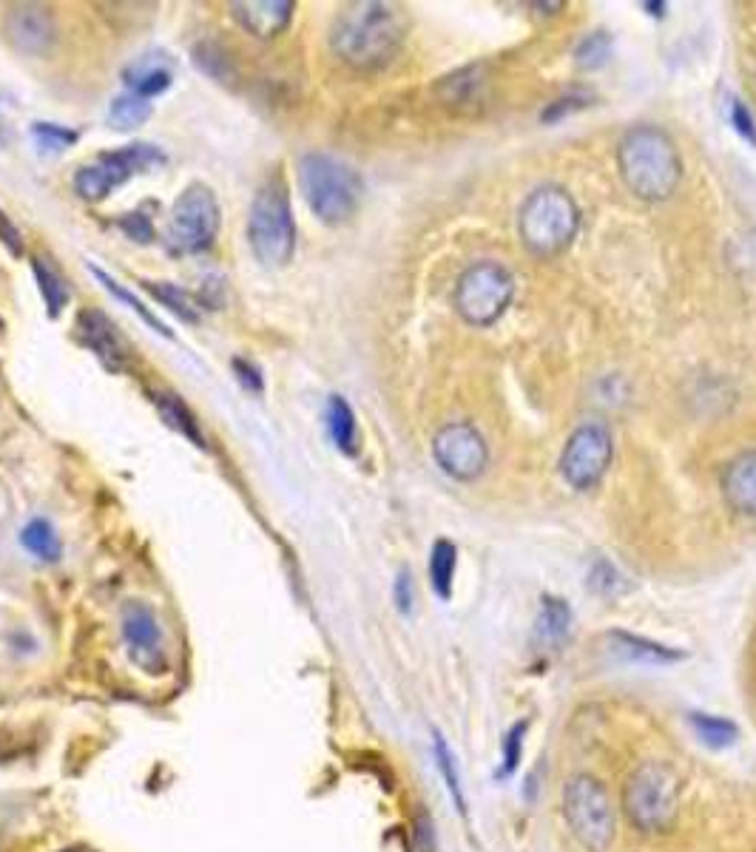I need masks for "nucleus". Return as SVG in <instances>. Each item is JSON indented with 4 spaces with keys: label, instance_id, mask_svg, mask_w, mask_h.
I'll return each mask as SVG.
<instances>
[{
    "label": "nucleus",
    "instance_id": "obj_28",
    "mask_svg": "<svg viewBox=\"0 0 756 852\" xmlns=\"http://www.w3.org/2000/svg\"><path fill=\"white\" fill-rule=\"evenodd\" d=\"M32 270H35L37 288H41V296H43V302H46V313L52 318H57L63 313V307H66L71 299L69 284H66V279H63V276L57 273V270L52 268L46 259L32 261Z\"/></svg>",
    "mask_w": 756,
    "mask_h": 852
},
{
    "label": "nucleus",
    "instance_id": "obj_21",
    "mask_svg": "<svg viewBox=\"0 0 756 852\" xmlns=\"http://www.w3.org/2000/svg\"><path fill=\"white\" fill-rule=\"evenodd\" d=\"M571 628V608L564 597H544L541 599V612H537L535 619V631H532V639H535L537 648H544V651H552L569 637Z\"/></svg>",
    "mask_w": 756,
    "mask_h": 852
},
{
    "label": "nucleus",
    "instance_id": "obj_37",
    "mask_svg": "<svg viewBox=\"0 0 756 852\" xmlns=\"http://www.w3.org/2000/svg\"><path fill=\"white\" fill-rule=\"evenodd\" d=\"M120 227H123L125 234L131 236V239H137L143 242V245H148V242L154 239V225L152 220L145 216V213H125L123 220H120Z\"/></svg>",
    "mask_w": 756,
    "mask_h": 852
},
{
    "label": "nucleus",
    "instance_id": "obj_16",
    "mask_svg": "<svg viewBox=\"0 0 756 852\" xmlns=\"http://www.w3.org/2000/svg\"><path fill=\"white\" fill-rule=\"evenodd\" d=\"M231 14L248 35L259 41L282 35L293 18V3L290 0H236L231 3Z\"/></svg>",
    "mask_w": 756,
    "mask_h": 852
},
{
    "label": "nucleus",
    "instance_id": "obj_17",
    "mask_svg": "<svg viewBox=\"0 0 756 852\" xmlns=\"http://www.w3.org/2000/svg\"><path fill=\"white\" fill-rule=\"evenodd\" d=\"M605 648L612 657L632 665H652V668H668L686 660V651L663 642H654L648 637H640L632 631H609L605 634Z\"/></svg>",
    "mask_w": 756,
    "mask_h": 852
},
{
    "label": "nucleus",
    "instance_id": "obj_41",
    "mask_svg": "<svg viewBox=\"0 0 756 852\" xmlns=\"http://www.w3.org/2000/svg\"><path fill=\"white\" fill-rule=\"evenodd\" d=\"M415 841H419L421 852H435L433 821H430L426 812H419V818H415Z\"/></svg>",
    "mask_w": 756,
    "mask_h": 852
},
{
    "label": "nucleus",
    "instance_id": "obj_3",
    "mask_svg": "<svg viewBox=\"0 0 756 852\" xmlns=\"http://www.w3.org/2000/svg\"><path fill=\"white\" fill-rule=\"evenodd\" d=\"M299 191L324 225H344L362 202V177L333 154H304L299 159Z\"/></svg>",
    "mask_w": 756,
    "mask_h": 852
},
{
    "label": "nucleus",
    "instance_id": "obj_14",
    "mask_svg": "<svg viewBox=\"0 0 756 852\" xmlns=\"http://www.w3.org/2000/svg\"><path fill=\"white\" fill-rule=\"evenodd\" d=\"M3 32L12 41V46L23 55L41 57L57 41V21L52 9L41 3H21L12 7L3 21Z\"/></svg>",
    "mask_w": 756,
    "mask_h": 852
},
{
    "label": "nucleus",
    "instance_id": "obj_43",
    "mask_svg": "<svg viewBox=\"0 0 756 852\" xmlns=\"http://www.w3.org/2000/svg\"><path fill=\"white\" fill-rule=\"evenodd\" d=\"M643 9H652V14H657V18H663V12H666V3H643Z\"/></svg>",
    "mask_w": 756,
    "mask_h": 852
},
{
    "label": "nucleus",
    "instance_id": "obj_26",
    "mask_svg": "<svg viewBox=\"0 0 756 852\" xmlns=\"http://www.w3.org/2000/svg\"><path fill=\"white\" fill-rule=\"evenodd\" d=\"M455 569H458V549L453 540H435L430 551V583L438 599L453 597Z\"/></svg>",
    "mask_w": 756,
    "mask_h": 852
},
{
    "label": "nucleus",
    "instance_id": "obj_11",
    "mask_svg": "<svg viewBox=\"0 0 756 852\" xmlns=\"http://www.w3.org/2000/svg\"><path fill=\"white\" fill-rule=\"evenodd\" d=\"M612 433L603 424H583L566 440L564 455H560V474L578 492L594 489L603 481L605 469L612 463Z\"/></svg>",
    "mask_w": 756,
    "mask_h": 852
},
{
    "label": "nucleus",
    "instance_id": "obj_31",
    "mask_svg": "<svg viewBox=\"0 0 756 852\" xmlns=\"http://www.w3.org/2000/svg\"><path fill=\"white\" fill-rule=\"evenodd\" d=\"M526 733H530V719H518V722L512 725L507 733H503L501 764H498V770H496L498 782H503V778H512L515 776V770L521 767L523 739H526Z\"/></svg>",
    "mask_w": 756,
    "mask_h": 852
},
{
    "label": "nucleus",
    "instance_id": "obj_8",
    "mask_svg": "<svg viewBox=\"0 0 756 852\" xmlns=\"http://www.w3.org/2000/svg\"><path fill=\"white\" fill-rule=\"evenodd\" d=\"M220 234V202L216 193L202 182H193L179 193L168 213L166 248L174 256L202 254Z\"/></svg>",
    "mask_w": 756,
    "mask_h": 852
},
{
    "label": "nucleus",
    "instance_id": "obj_2",
    "mask_svg": "<svg viewBox=\"0 0 756 852\" xmlns=\"http://www.w3.org/2000/svg\"><path fill=\"white\" fill-rule=\"evenodd\" d=\"M618 168L643 202H666L682 179L680 148L657 125H632L618 143Z\"/></svg>",
    "mask_w": 756,
    "mask_h": 852
},
{
    "label": "nucleus",
    "instance_id": "obj_44",
    "mask_svg": "<svg viewBox=\"0 0 756 852\" xmlns=\"http://www.w3.org/2000/svg\"><path fill=\"white\" fill-rule=\"evenodd\" d=\"M60 852H94V850H84V847H69V850H60Z\"/></svg>",
    "mask_w": 756,
    "mask_h": 852
},
{
    "label": "nucleus",
    "instance_id": "obj_33",
    "mask_svg": "<svg viewBox=\"0 0 756 852\" xmlns=\"http://www.w3.org/2000/svg\"><path fill=\"white\" fill-rule=\"evenodd\" d=\"M91 273H94L97 279H100V282H103V288L109 290L111 296H118L120 302H125V304H129L131 310H137V313H140V318H143L145 324H152L154 330H157V333H163V336H166V338H171V330H168L166 324L159 322V318L154 316V313H148V307H143V302H140V299H134V296H131L129 290H125L123 284L118 282V279H111V276L105 273V270H100V268H91Z\"/></svg>",
    "mask_w": 756,
    "mask_h": 852
},
{
    "label": "nucleus",
    "instance_id": "obj_7",
    "mask_svg": "<svg viewBox=\"0 0 756 852\" xmlns=\"http://www.w3.org/2000/svg\"><path fill=\"white\" fill-rule=\"evenodd\" d=\"M248 245L262 268H285L296 254V220L282 177L256 191L248 213Z\"/></svg>",
    "mask_w": 756,
    "mask_h": 852
},
{
    "label": "nucleus",
    "instance_id": "obj_9",
    "mask_svg": "<svg viewBox=\"0 0 756 852\" xmlns=\"http://www.w3.org/2000/svg\"><path fill=\"white\" fill-rule=\"evenodd\" d=\"M515 296V279L498 261H475L458 279L455 307L472 327H489L503 316Z\"/></svg>",
    "mask_w": 756,
    "mask_h": 852
},
{
    "label": "nucleus",
    "instance_id": "obj_13",
    "mask_svg": "<svg viewBox=\"0 0 756 852\" xmlns=\"http://www.w3.org/2000/svg\"><path fill=\"white\" fill-rule=\"evenodd\" d=\"M123 639L129 648L131 662L143 668L145 674H163L168 668L166 642L159 628L157 614L145 603L134 599L123 608Z\"/></svg>",
    "mask_w": 756,
    "mask_h": 852
},
{
    "label": "nucleus",
    "instance_id": "obj_32",
    "mask_svg": "<svg viewBox=\"0 0 756 852\" xmlns=\"http://www.w3.org/2000/svg\"><path fill=\"white\" fill-rule=\"evenodd\" d=\"M609 57H612V35L609 32H591L575 46V63L586 71L605 66Z\"/></svg>",
    "mask_w": 756,
    "mask_h": 852
},
{
    "label": "nucleus",
    "instance_id": "obj_34",
    "mask_svg": "<svg viewBox=\"0 0 756 852\" xmlns=\"http://www.w3.org/2000/svg\"><path fill=\"white\" fill-rule=\"evenodd\" d=\"M32 137H35V143L41 145V152L60 154L77 143V131L57 123H35L32 125Z\"/></svg>",
    "mask_w": 756,
    "mask_h": 852
},
{
    "label": "nucleus",
    "instance_id": "obj_20",
    "mask_svg": "<svg viewBox=\"0 0 756 852\" xmlns=\"http://www.w3.org/2000/svg\"><path fill=\"white\" fill-rule=\"evenodd\" d=\"M487 66H467L462 71H453L435 86L441 103L453 105V109H469V105L481 103L487 94Z\"/></svg>",
    "mask_w": 756,
    "mask_h": 852
},
{
    "label": "nucleus",
    "instance_id": "obj_19",
    "mask_svg": "<svg viewBox=\"0 0 756 852\" xmlns=\"http://www.w3.org/2000/svg\"><path fill=\"white\" fill-rule=\"evenodd\" d=\"M125 86H129L131 94L143 97V100H152V97H159L163 91H168L174 80L171 63L163 52H152V55H143L137 60L131 63L129 69H125Z\"/></svg>",
    "mask_w": 756,
    "mask_h": 852
},
{
    "label": "nucleus",
    "instance_id": "obj_40",
    "mask_svg": "<svg viewBox=\"0 0 756 852\" xmlns=\"http://www.w3.org/2000/svg\"><path fill=\"white\" fill-rule=\"evenodd\" d=\"M234 372H236V379H240V384L245 386V390H248V392H256V395H259V392L265 390L262 372H259V367L254 365V361H245V358H234Z\"/></svg>",
    "mask_w": 756,
    "mask_h": 852
},
{
    "label": "nucleus",
    "instance_id": "obj_35",
    "mask_svg": "<svg viewBox=\"0 0 756 852\" xmlns=\"http://www.w3.org/2000/svg\"><path fill=\"white\" fill-rule=\"evenodd\" d=\"M589 588L594 594H600V597H614V594L623 588V574H620L618 569H614L605 557H600V560H594L589 569Z\"/></svg>",
    "mask_w": 756,
    "mask_h": 852
},
{
    "label": "nucleus",
    "instance_id": "obj_36",
    "mask_svg": "<svg viewBox=\"0 0 756 852\" xmlns=\"http://www.w3.org/2000/svg\"><path fill=\"white\" fill-rule=\"evenodd\" d=\"M725 109H729V120L731 125H734V131L740 134L743 139H748L751 145H756V117H754V111L748 109V105L740 100V97L729 94V100H725Z\"/></svg>",
    "mask_w": 756,
    "mask_h": 852
},
{
    "label": "nucleus",
    "instance_id": "obj_6",
    "mask_svg": "<svg viewBox=\"0 0 756 852\" xmlns=\"http://www.w3.org/2000/svg\"><path fill=\"white\" fill-rule=\"evenodd\" d=\"M566 830L586 852H609L618 839V812L605 784L591 773H575L560 791Z\"/></svg>",
    "mask_w": 756,
    "mask_h": 852
},
{
    "label": "nucleus",
    "instance_id": "obj_1",
    "mask_svg": "<svg viewBox=\"0 0 756 852\" xmlns=\"http://www.w3.org/2000/svg\"><path fill=\"white\" fill-rule=\"evenodd\" d=\"M407 37V14L396 3L358 0L336 14L331 29L333 55L351 69L376 71L396 60Z\"/></svg>",
    "mask_w": 756,
    "mask_h": 852
},
{
    "label": "nucleus",
    "instance_id": "obj_29",
    "mask_svg": "<svg viewBox=\"0 0 756 852\" xmlns=\"http://www.w3.org/2000/svg\"><path fill=\"white\" fill-rule=\"evenodd\" d=\"M143 284L159 304H166V307L171 310L174 316H179L188 324L200 322L202 307L197 304V299H193L186 288H179V284H171V282H143Z\"/></svg>",
    "mask_w": 756,
    "mask_h": 852
},
{
    "label": "nucleus",
    "instance_id": "obj_42",
    "mask_svg": "<svg viewBox=\"0 0 756 852\" xmlns=\"http://www.w3.org/2000/svg\"><path fill=\"white\" fill-rule=\"evenodd\" d=\"M0 242L7 245L9 254L14 256H21L23 254V245H21V234H18V227L9 222V216L3 211H0Z\"/></svg>",
    "mask_w": 756,
    "mask_h": 852
},
{
    "label": "nucleus",
    "instance_id": "obj_30",
    "mask_svg": "<svg viewBox=\"0 0 756 852\" xmlns=\"http://www.w3.org/2000/svg\"><path fill=\"white\" fill-rule=\"evenodd\" d=\"M152 111H154L152 100H143V97L125 91V94H120L111 100L109 123L114 125L118 131H134V128H140V125L148 123Z\"/></svg>",
    "mask_w": 756,
    "mask_h": 852
},
{
    "label": "nucleus",
    "instance_id": "obj_39",
    "mask_svg": "<svg viewBox=\"0 0 756 852\" xmlns=\"http://www.w3.org/2000/svg\"><path fill=\"white\" fill-rule=\"evenodd\" d=\"M583 105H586V97L566 94V97H560V100H555V103L546 105L544 114H541V120H544V123H557V120L566 117L569 111H578V109H583Z\"/></svg>",
    "mask_w": 756,
    "mask_h": 852
},
{
    "label": "nucleus",
    "instance_id": "obj_10",
    "mask_svg": "<svg viewBox=\"0 0 756 852\" xmlns=\"http://www.w3.org/2000/svg\"><path fill=\"white\" fill-rule=\"evenodd\" d=\"M166 166V154L163 148L152 143H131L118 148V152H105L97 159H91L89 166H84L75 173V191L80 200L86 202H103L111 191H118L125 186L131 177L152 171V168Z\"/></svg>",
    "mask_w": 756,
    "mask_h": 852
},
{
    "label": "nucleus",
    "instance_id": "obj_24",
    "mask_svg": "<svg viewBox=\"0 0 756 852\" xmlns=\"http://www.w3.org/2000/svg\"><path fill=\"white\" fill-rule=\"evenodd\" d=\"M21 543L29 554H35L43 563H57L63 554L60 535H57V529L46 517H35V520H29L26 526H23Z\"/></svg>",
    "mask_w": 756,
    "mask_h": 852
},
{
    "label": "nucleus",
    "instance_id": "obj_12",
    "mask_svg": "<svg viewBox=\"0 0 756 852\" xmlns=\"http://www.w3.org/2000/svg\"><path fill=\"white\" fill-rule=\"evenodd\" d=\"M433 458L455 481H475L487 469L489 449L483 435L469 421L441 426L433 440Z\"/></svg>",
    "mask_w": 756,
    "mask_h": 852
},
{
    "label": "nucleus",
    "instance_id": "obj_4",
    "mask_svg": "<svg viewBox=\"0 0 756 852\" xmlns=\"http://www.w3.org/2000/svg\"><path fill=\"white\" fill-rule=\"evenodd\" d=\"M580 227V208L560 186H544L526 197L518 216L523 248L532 256L552 259L569 248Z\"/></svg>",
    "mask_w": 756,
    "mask_h": 852
},
{
    "label": "nucleus",
    "instance_id": "obj_25",
    "mask_svg": "<svg viewBox=\"0 0 756 852\" xmlns=\"http://www.w3.org/2000/svg\"><path fill=\"white\" fill-rule=\"evenodd\" d=\"M688 725H691V730L697 733V739L711 750L731 748V744L736 742V736H740V728H736L731 719L702 714V710H691V714H688Z\"/></svg>",
    "mask_w": 756,
    "mask_h": 852
},
{
    "label": "nucleus",
    "instance_id": "obj_5",
    "mask_svg": "<svg viewBox=\"0 0 756 852\" xmlns=\"http://www.w3.org/2000/svg\"><path fill=\"white\" fill-rule=\"evenodd\" d=\"M623 812L629 825L646 836H660L680 816V778L668 764L643 762L629 773L623 787Z\"/></svg>",
    "mask_w": 756,
    "mask_h": 852
},
{
    "label": "nucleus",
    "instance_id": "obj_15",
    "mask_svg": "<svg viewBox=\"0 0 756 852\" xmlns=\"http://www.w3.org/2000/svg\"><path fill=\"white\" fill-rule=\"evenodd\" d=\"M77 333L84 344L100 358V365L111 372H123L131 361V350L120 330L103 310H84L77 318Z\"/></svg>",
    "mask_w": 756,
    "mask_h": 852
},
{
    "label": "nucleus",
    "instance_id": "obj_38",
    "mask_svg": "<svg viewBox=\"0 0 756 852\" xmlns=\"http://www.w3.org/2000/svg\"><path fill=\"white\" fill-rule=\"evenodd\" d=\"M392 599H396V608L401 614H413V603H415V588H413V578H410V571L401 569L399 578H396V585H392Z\"/></svg>",
    "mask_w": 756,
    "mask_h": 852
},
{
    "label": "nucleus",
    "instance_id": "obj_18",
    "mask_svg": "<svg viewBox=\"0 0 756 852\" xmlns=\"http://www.w3.org/2000/svg\"><path fill=\"white\" fill-rule=\"evenodd\" d=\"M720 486L731 509L745 517H756V449L736 455L722 472Z\"/></svg>",
    "mask_w": 756,
    "mask_h": 852
},
{
    "label": "nucleus",
    "instance_id": "obj_23",
    "mask_svg": "<svg viewBox=\"0 0 756 852\" xmlns=\"http://www.w3.org/2000/svg\"><path fill=\"white\" fill-rule=\"evenodd\" d=\"M154 406L159 410L163 421H166L171 429H177L182 438H188L193 447L205 449V435L200 433V424L193 418V413L188 410V404L179 395H171V392H154Z\"/></svg>",
    "mask_w": 756,
    "mask_h": 852
},
{
    "label": "nucleus",
    "instance_id": "obj_27",
    "mask_svg": "<svg viewBox=\"0 0 756 852\" xmlns=\"http://www.w3.org/2000/svg\"><path fill=\"white\" fill-rule=\"evenodd\" d=\"M433 753H435V767H438L441 778H444V784H447V793H449V798H453L455 810L462 812V816H467V793H464V782H462V773H458V762H455L453 748H449L447 739H444L438 730L433 733Z\"/></svg>",
    "mask_w": 756,
    "mask_h": 852
},
{
    "label": "nucleus",
    "instance_id": "obj_22",
    "mask_svg": "<svg viewBox=\"0 0 756 852\" xmlns=\"http://www.w3.org/2000/svg\"><path fill=\"white\" fill-rule=\"evenodd\" d=\"M324 421H327V433H331V438H333V444H336L338 452L356 455L358 452V424H356V413H353V406L347 404V399H342V395H331V401H327V413H324Z\"/></svg>",
    "mask_w": 756,
    "mask_h": 852
}]
</instances>
